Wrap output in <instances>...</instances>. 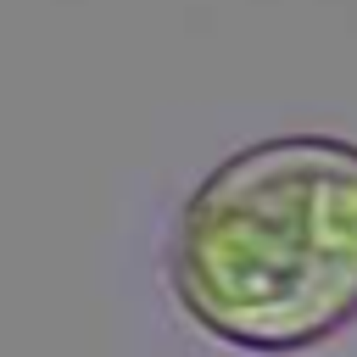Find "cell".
<instances>
[{
  "instance_id": "obj_1",
  "label": "cell",
  "mask_w": 357,
  "mask_h": 357,
  "mask_svg": "<svg viewBox=\"0 0 357 357\" xmlns=\"http://www.w3.org/2000/svg\"><path fill=\"white\" fill-rule=\"evenodd\" d=\"M173 279L184 307L257 351L312 346L357 312V145L268 139L184 201Z\"/></svg>"
}]
</instances>
